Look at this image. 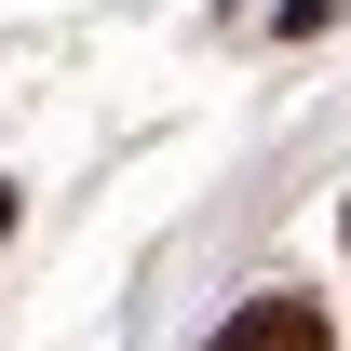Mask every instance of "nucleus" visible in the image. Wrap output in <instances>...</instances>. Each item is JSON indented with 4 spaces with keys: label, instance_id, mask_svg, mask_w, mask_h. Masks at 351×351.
I'll list each match as a JSON object with an SVG mask.
<instances>
[{
    "label": "nucleus",
    "instance_id": "f257e3e1",
    "mask_svg": "<svg viewBox=\"0 0 351 351\" xmlns=\"http://www.w3.org/2000/svg\"><path fill=\"white\" fill-rule=\"evenodd\" d=\"M217 351H338V338H324L311 298H243V311L217 324Z\"/></svg>",
    "mask_w": 351,
    "mask_h": 351
}]
</instances>
